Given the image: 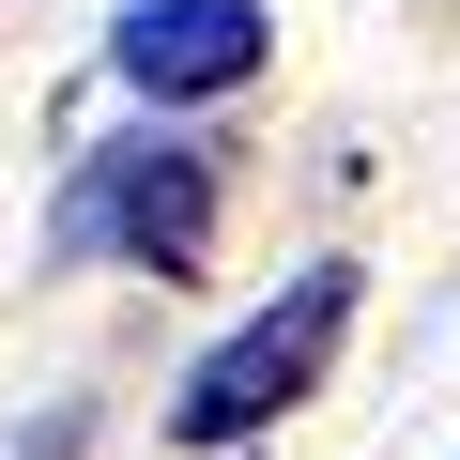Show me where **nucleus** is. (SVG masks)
Masks as SVG:
<instances>
[{"instance_id": "nucleus-3", "label": "nucleus", "mask_w": 460, "mask_h": 460, "mask_svg": "<svg viewBox=\"0 0 460 460\" xmlns=\"http://www.w3.org/2000/svg\"><path fill=\"white\" fill-rule=\"evenodd\" d=\"M108 62H123V93H154V108L246 93V77H261V0H138V16L108 31Z\"/></svg>"}, {"instance_id": "nucleus-1", "label": "nucleus", "mask_w": 460, "mask_h": 460, "mask_svg": "<svg viewBox=\"0 0 460 460\" xmlns=\"http://www.w3.org/2000/svg\"><path fill=\"white\" fill-rule=\"evenodd\" d=\"M338 323H353V261H323V277H292L261 323H230L199 368H184V399H169V429L184 445H246V429H277L307 384H323V353H338Z\"/></svg>"}, {"instance_id": "nucleus-2", "label": "nucleus", "mask_w": 460, "mask_h": 460, "mask_svg": "<svg viewBox=\"0 0 460 460\" xmlns=\"http://www.w3.org/2000/svg\"><path fill=\"white\" fill-rule=\"evenodd\" d=\"M62 246H123V261H154V277H199V246H215V169H199L184 138L93 154L77 199H62Z\"/></svg>"}]
</instances>
